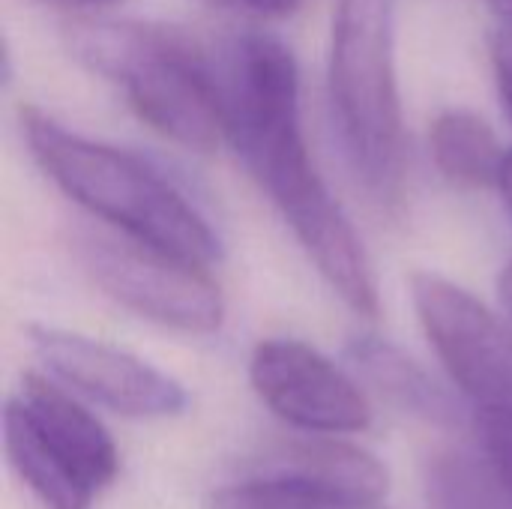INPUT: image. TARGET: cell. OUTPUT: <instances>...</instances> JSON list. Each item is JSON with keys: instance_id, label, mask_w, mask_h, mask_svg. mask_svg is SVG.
Wrapping results in <instances>:
<instances>
[{"instance_id": "cell-1", "label": "cell", "mask_w": 512, "mask_h": 509, "mask_svg": "<svg viewBox=\"0 0 512 509\" xmlns=\"http://www.w3.org/2000/svg\"><path fill=\"white\" fill-rule=\"evenodd\" d=\"M225 141L279 207L327 285L360 315L381 312L372 261L309 153L300 114V66L285 42L243 33L216 69Z\"/></svg>"}, {"instance_id": "cell-2", "label": "cell", "mask_w": 512, "mask_h": 509, "mask_svg": "<svg viewBox=\"0 0 512 509\" xmlns=\"http://www.w3.org/2000/svg\"><path fill=\"white\" fill-rule=\"evenodd\" d=\"M21 132L48 180L123 237L198 267L219 261L222 243L210 222L135 153L72 132L30 105L21 108Z\"/></svg>"}, {"instance_id": "cell-3", "label": "cell", "mask_w": 512, "mask_h": 509, "mask_svg": "<svg viewBox=\"0 0 512 509\" xmlns=\"http://www.w3.org/2000/svg\"><path fill=\"white\" fill-rule=\"evenodd\" d=\"M72 42L162 138L198 153L225 141L216 69L186 33L153 21H102L75 30Z\"/></svg>"}, {"instance_id": "cell-4", "label": "cell", "mask_w": 512, "mask_h": 509, "mask_svg": "<svg viewBox=\"0 0 512 509\" xmlns=\"http://www.w3.org/2000/svg\"><path fill=\"white\" fill-rule=\"evenodd\" d=\"M327 87L342 147L381 201L405 180V117L396 72V0H336Z\"/></svg>"}, {"instance_id": "cell-5", "label": "cell", "mask_w": 512, "mask_h": 509, "mask_svg": "<svg viewBox=\"0 0 512 509\" xmlns=\"http://www.w3.org/2000/svg\"><path fill=\"white\" fill-rule=\"evenodd\" d=\"M3 441L12 471L48 509H90L120 468L99 417L33 372L6 402Z\"/></svg>"}, {"instance_id": "cell-6", "label": "cell", "mask_w": 512, "mask_h": 509, "mask_svg": "<svg viewBox=\"0 0 512 509\" xmlns=\"http://www.w3.org/2000/svg\"><path fill=\"white\" fill-rule=\"evenodd\" d=\"M72 249L84 276L138 318L198 336L216 333L225 321V300L207 267L180 261L123 234L78 231Z\"/></svg>"}, {"instance_id": "cell-7", "label": "cell", "mask_w": 512, "mask_h": 509, "mask_svg": "<svg viewBox=\"0 0 512 509\" xmlns=\"http://www.w3.org/2000/svg\"><path fill=\"white\" fill-rule=\"evenodd\" d=\"M417 318L453 384L480 414L512 417V324L438 273L411 276Z\"/></svg>"}, {"instance_id": "cell-8", "label": "cell", "mask_w": 512, "mask_h": 509, "mask_svg": "<svg viewBox=\"0 0 512 509\" xmlns=\"http://www.w3.org/2000/svg\"><path fill=\"white\" fill-rule=\"evenodd\" d=\"M249 381L258 399L288 426L336 438L372 426V405L360 384L300 339H267L252 351Z\"/></svg>"}, {"instance_id": "cell-9", "label": "cell", "mask_w": 512, "mask_h": 509, "mask_svg": "<svg viewBox=\"0 0 512 509\" xmlns=\"http://www.w3.org/2000/svg\"><path fill=\"white\" fill-rule=\"evenodd\" d=\"M27 336L57 381L120 417L162 420L189 405L180 381L123 348L45 324H33Z\"/></svg>"}, {"instance_id": "cell-10", "label": "cell", "mask_w": 512, "mask_h": 509, "mask_svg": "<svg viewBox=\"0 0 512 509\" xmlns=\"http://www.w3.org/2000/svg\"><path fill=\"white\" fill-rule=\"evenodd\" d=\"M348 357L360 378L399 411L435 426H459L456 402L432 381V375L387 339L360 336L348 345Z\"/></svg>"}, {"instance_id": "cell-11", "label": "cell", "mask_w": 512, "mask_h": 509, "mask_svg": "<svg viewBox=\"0 0 512 509\" xmlns=\"http://www.w3.org/2000/svg\"><path fill=\"white\" fill-rule=\"evenodd\" d=\"M429 147L438 171L450 183L468 189L498 186L507 150L486 117L468 108H450L438 114L429 132Z\"/></svg>"}, {"instance_id": "cell-12", "label": "cell", "mask_w": 512, "mask_h": 509, "mask_svg": "<svg viewBox=\"0 0 512 509\" xmlns=\"http://www.w3.org/2000/svg\"><path fill=\"white\" fill-rule=\"evenodd\" d=\"M279 471L333 486L339 492H348L366 501H381V504H384V495L390 492V474L372 453L354 444L336 441V438H321V435H312V441H300L288 447Z\"/></svg>"}, {"instance_id": "cell-13", "label": "cell", "mask_w": 512, "mask_h": 509, "mask_svg": "<svg viewBox=\"0 0 512 509\" xmlns=\"http://www.w3.org/2000/svg\"><path fill=\"white\" fill-rule=\"evenodd\" d=\"M207 509H387L381 501H366L333 486L297 477V474H270L246 483L225 486L213 492Z\"/></svg>"}, {"instance_id": "cell-14", "label": "cell", "mask_w": 512, "mask_h": 509, "mask_svg": "<svg viewBox=\"0 0 512 509\" xmlns=\"http://www.w3.org/2000/svg\"><path fill=\"white\" fill-rule=\"evenodd\" d=\"M477 432L495 483L512 501V417L477 411Z\"/></svg>"}, {"instance_id": "cell-15", "label": "cell", "mask_w": 512, "mask_h": 509, "mask_svg": "<svg viewBox=\"0 0 512 509\" xmlns=\"http://www.w3.org/2000/svg\"><path fill=\"white\" fill-rule=\"evenodd\" d=\"M492 66H495V81H498V93L501 102L512 117V33L498 30L495 45H492Z\"/></svg>"}, {"instance_id": "cell-16", "label": "cell", "mask_w": 512, "mask_h": 509, "mask_svg": "<svg viewBox=\"0 0 512 509\" xmlns=\"http://www.w3.org/2000/svg\"><path fill=\"white\" fill-rule=\"evenodd\" d=\"M216 3L255 18H285L294 15L303 0H216Z\"/></svg>"}, {"instance_id": "cell-17", "label": "cell", "mask_w": 512, "mask_h": 509, "mask_svg": "<svg viewBox=\"0 0 512 509\" xmlns=\"http://www.w3.org/2000/svg\"><path fill=\"white\" fill-rule=\"evenodd\" d=\"M498 297H501V306H504V312H507V318H510L512 324V261L507 264V270L501 273V279H498Z\"/></svg>"}, {"instance_id": "cell-18", "label": "cell", "mask_w": 512, "mask_h": 509, "mask_svg": "<svg viewBox=\"0 0 512 509\" xmlns=\"http://www.w3.org/2000/svg\"><path fill=\"white\" fill-rule=\"evenodd\" d=\"M498 189L504 195V204L512 216V147L507 150V159H504V168H501V180H498Z\"/></svg>"}, {"instance_id": "cell-19", "label": "cell", "mask_w": 512, "mask_h": 509, "mask_svg": "<svg viewBox=\"0 0 512 509\" xmlns=\"http://www.w3.org/2000/svg\"><path fill=\"white\" fill-rule=\"evenodd\" d=\"M486 6L495 12V18H498L501 30L512 33V0H486Z\"/></svg>"}, {"instance_id": "cell-20", "label": "cell", "mask_w": 512, "mask_h": 509, "mask_svg": "<svg viewBox=\"0 0 512 509\" xmlns=\"http://www.w3.org/2000/svg\"><path fill=\"white\" fill-rule=\"evenodd\" d=\"M54 3H66V6H111L120 0H54Z\"/></svg>"}]
</instances>
